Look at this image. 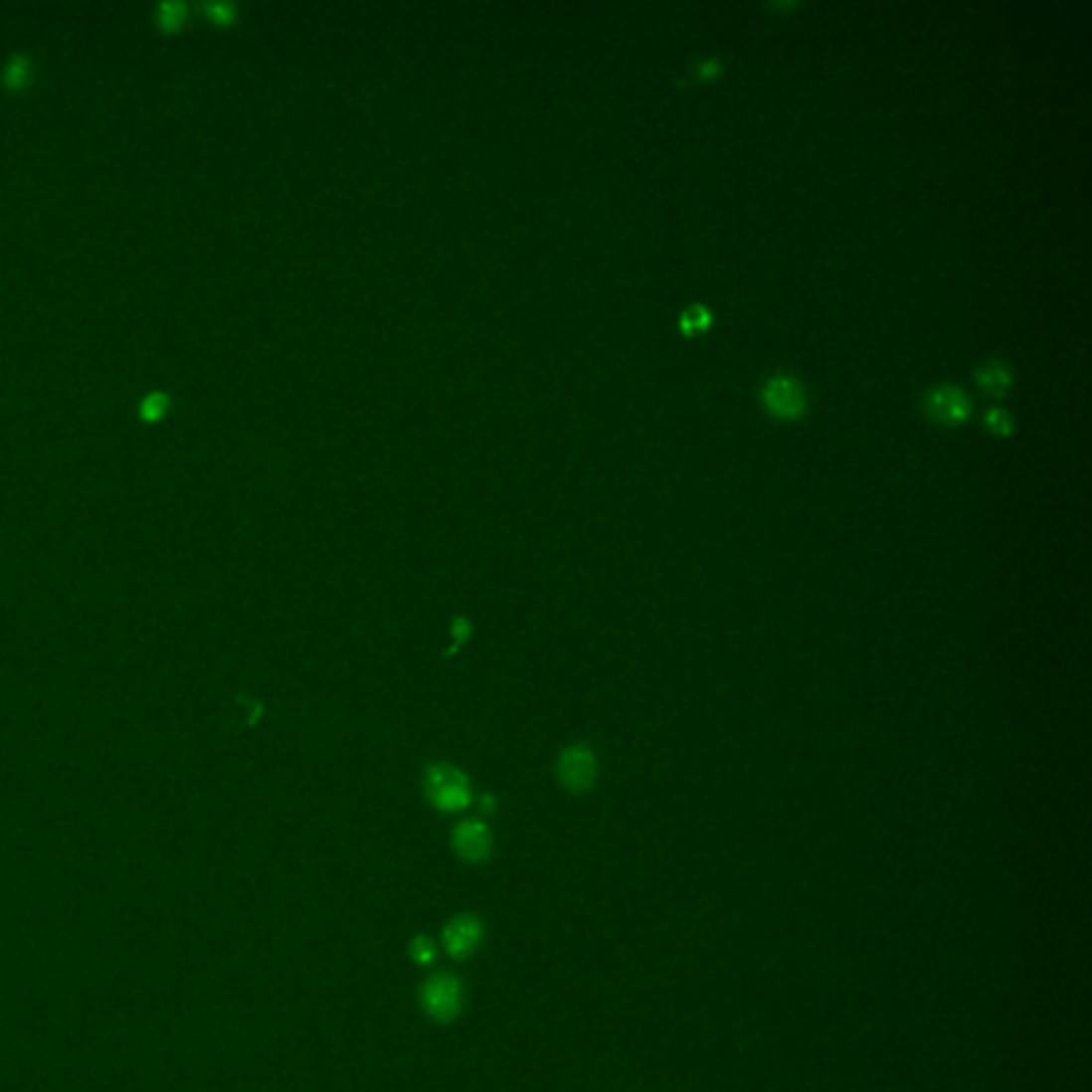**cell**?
Here are the masks:
<instances>
[{"label": "cell", "mask_w": 1092, "mask_h": 1092, "mask_svg": "<svg viewBox=\"0 0 1092 1092\" xmlns=\"http://www.w3.org/2000/svg\"><path fill=\"white\" fill-rule=\"evenodd\" d=\"M425 794L436 809L453 814V811H461L469 805L471 786L465 773L456 766L434 764L425 773Z\"/></svg>", "instance_id": "1"}, {"label": "cell", "mask_w": 1092, "mask_h": 1092, "mask_svg": "<svg viewBox=\"0 0 1092 1092\" xmlns=\"http://www.w3.org/2000/svg\"><path fill=\"white\" fill-rule=\"evenodd\" d=\"M598 762L592 747L574 743L566 747L557 758V779L568 792L581 794L596 784Z\"/></svg>", "instance_id": "2"}, {"label": "cell", "mask_w": 1092, "mask_h": 1092, "mask_svg": "<svg viewBox=\"0 0 1092 1092\" xmlns=\"http://www.w3.org/2000/svg\"><path fill=\"white\" fill-rule=\"evenodd\" d=\"M924 412L928 417L943 425H958L969 419L971 400L969 395L956 385H939L928 389L924 395Z\"/></svg>", "instance_id": "3"}, {"label": "cell", "mask_w": 1092, "mask_h": 1092, "mask_svg": "<svg viewBox=\"0 0 1092 1092\" xmlns=\"http://www.w3.org/2000/svg\"><path fill=\"white\" fill-rule=\"evenodd\" d=\"M762 402L771 415L779 419H796L807 408V395L799 380L790 376H775L764 385Z\"/></svg>", "instance_id": "4"}, {"label": "cell", "mask_w": 1092, "mask_h": 1092, "mask_svg": "<svg viewBox=\"0 0 1092 1092\" xmlns=\"http://www.w3.org/2000/svg\"><path fill=\"white\" fill-rule=\"evenodd\" d=\"M421 1001L427 1013L447 1022L461 1009V986L451 976H434L423 986Z\"/></svg>", "instance_id": "5"}, {"label": "cell", "mask_w": 1092, "mask_h": 1092, "mask_svg": "<svg viewBox=\"0 0 1092 1092\" xmlns=\"http://www.w3.org/2000/svg\"><path fill=\"white\" fill-rule=\"evenodd\" d=\"M453 847L467 862H480L491 851V832L478 819H465L453 830Z\"/></svg>", "instance_id": "6"}, {"label": "cell", "mask_w": 1092, "mask_h": 1092, "mask_svg": "<svg viewBox=\"0 0 1092 1092\" xmlns=\"http://www.w3.org/2000/svg\"><path fill=\"white\" fill-rule=\"evenodd\" d=\"M482 937V926L474 916H459L451 920L445 931V946L449 954L463 958L476 950Z\"/></svg>", "instance_id": "7"}, {"label": "cell", "mask_w": 1092, "mask_h": 1092, "mask_svg": "<svg viewBox=\"0 0 1092 1092\" xmlns=\"http://www.w3.org/2000/svg\"><path fill=\"white\" fill-rule=\"evenodd\" d=\"M976 378H978V385L986 391V393H993L997 397H1002L1013 382V374H1011V367L1007 363L1002 361H986L982 363L978 370H976Z\"/></svg>", "instance_id": "8"}, {"label": "cell", "mask_w": 1092, "mask_h": 1092, "mask_svg": "<svg viewBox=\"0 0 1092 1092\" xmlns=\"http://www.w3.org/2000/svg\"><path fill=\"white\" fill-rule=\"evenodd\" d=\"M711 312L704 305H691L681 316V331L687 335H696L711 327Z\"/></svg>", "instance_id": "9"}, {"label": "cell", "mask_w": 1092, "mask_h": 1092, "mask_svg": "<svg viewBox=\"0 0 1092 1092\" xmlns=\"http://www.w3.org/2000/svg\"><path fill=\"white\" fill-rule=\"evenodd\" d=\"M986 427L997 436H1009L1013 432V419L1005 410L993 408L986 412Z\"/></svg>", "instance_id": "10"}, {"label": "cell", "mask_w": 1092, "mask_h": 1092, "mask_svg": "<svg viewBox=\"0 0 1092 1092\" xmlns=\"http://www.w3.org/2000/svg\"><path fill=\"white\" fill-rule=\"evenodd\" d=\"M412 954H415V958L419 963H430L432 958L436 956V948H434V943L430 939L421 937V939L415 941V952H412Z\"/></svg>", "instance_id": "11"}, {"label": "cell", "mask_w": 1092, "mask_h": 1092, "mask_svg": "<svg viewBox=\"0 0 1092 1092\" xmlns=\"http://www.w3.org/2000/svg\"><path fill=\"white\" fill-rule=\"evenodd\" d=\"M721 73V61L719 58H708V61H702L696 69V76L700 80H713L717 78Z\"/></svg>", "instance_id": "12"}]
</instances>
